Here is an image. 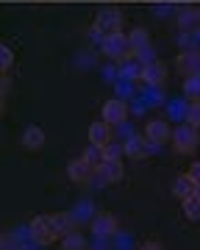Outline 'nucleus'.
I'll list each match as a JSON object with an SVG mask.
<instances>
[{
	"mask_svg": "<svg viewBox=\"0 0 200 250\" xmlns=\"http://www.w3.org/2000/svg\"><path fill=\"white\" fill-rule=\"evenodd\" d=\"M120 31H122V14H120V9H111V6L100 9L98 17H95V25H92V34L103 42L106 36L120 34Z\"/></svg>",
	"mask_w": 200,
	"mask_h": 250,
	"instance_id": "nucleus-1",
	"label": "nucleus"
},
{
	"mask_svg": "<svg viewBox=\"0 0 200 250\" xmlns=\"http://www.w3.org/2000/svg\"><path fill=\"white\" fill-rule=\"evenodd\" d=\"M28 231H31V239L37 242V245H50L53 239H59V231H56L53 225V214H37L28 225Z\"/></svg>",
	"mask_w": 200,
	"mask_h": 250,
	"instance_id": "nucleus-2",
	"label": "nucleus"
},
{
	"mask_svg": "<svg viewBox=\"0 0 200 250\" xmlns=\"http://www.w3.org/2000/svg\"><path fill=\"white\" fill-rule=\"evenodd\" d=\"M103 53L109 56V59H114V62H125V59H131V53H134V47H131V39H128L122 31L120 34H111L103 39Z\"/></svg>",
	"mask_w": 200,
	"mask_h": 250,
	"instance_id": "nucleus-3",
	"label": "nucleus"
},
{
	"mask_svg": "<svg viewBox=\"0 0 200 250\" xmlns=\"http://www.w3.org/2000/svg\"><path fill=\"white\" fill-rule=\"evenodd\" d=\"M198 128H192L189 123L186 125H178L173 131V147L178 153H192L195 150V145H198V134H195Z\"/></svg>",
	"mask_w": 200,
	"mask_h": 250,
	"instance_id": "nucleus-4",
	"label": "nucleus"
},
{
	"mask_svg": "<svg viewBox=\"0 0 200 250\" xmlns=\"http://www.w3.org/2000/svg\"><path fill=\"white\" fill-rule=\"evenodd\" d=\"M145 139L147 145H164L167 139H173V131H170V125L164 123V120H150V123L145 125Z\"/></svg>",
	"mask_w": 200,
	"mask_h": 250,
	"instance_id": "nucleus-5",
	"label": "nucleus"
},
{
	"mask_svg": "<svg viewBox=\"0 0 200 250\" xmlns=\"http://www.w3.org/2000/svg\"><path fill=\"white\" fill-rule=\"evenodd\" d=\"M100 114H103V120L109 125H120V123H125L128 120V106L122 103V100H106L103 103V108H100Z\"/></svg>",
	"mask_w": 200,
	"mask_h": 250,
	"instance_id": "nucleus-6",
	"label": "nucleus"
},
{
	"mask_svg": "<svg viewBox=\"0 0 200 250\" xmlns=\"http://www.w3.org/2000/svg\"><path fill=\"white\" fill-rule=\"evenodd\" d=\"M95 172H98V170H95L89 161L83 159V156H81V159H75V161H70V167H67V175H70L75 184H83V181H89Z\"/></svg>",
	"mask_w": 200,
	"mask_h": 250,
	"instance_id": "nucleus-7",
	"label": "nucleus"
},
{
	"mask_svg": "<svg viewBox=\"0 0 200 250\" xmlns=\"http://www.w3.org/2000/svg\"><path fill=\"white\" fill-rule=\"evenodd\" d=\"M111 128H114V125H109L106 120L92 123L89 125V142L92 145H100V147H106V145L111 142Z\"/></svg>",
	"mask_w": 200,
	"mask_h": 250,
	"instance_id": "nucleus-8",
	"label": "nucleus"
},
{
	"mask_svg": "<svg viewBox=\"0 0 200 250\" xmlns=\"http://www.w3.org/2000/svg\"><path fill=\"white\" fill-rule=\"evenodd\" d=\"M164 78H167L164 64H159V62H147L145 64V72H142V81H145V83H150V86H161Z\"/></svg>",
	"mask_w": 200,
	"mask_h": 250,
	"instance_id": "nucleus-9",
	"label": "nucleus"
},
{
	"mask_svg": "<svg viewBox=\"0 0 200 250\" xmlns=\"http://www.w3.org/2000/svg\"><path fill=\"white\" fill-rule=\"evenodd\" d=\"M22 145H25L28 150H39L45 145V131L39 125H28L25 131H22Z\"/></svg>",
	"mask_w": 200,
	"mask_h": 250,
	"instance_id": "nucleus-10",
	"label": "nucleus"
},
{
	"mask_svg": "<svg viewBox=\"0 0 200 250\" xmlns=\"http://www.w3.org/2000/svg\"><path fill=\"white\" fill-rule=\"evenodd\" d=\"M117 231V220L111 214H100L95 223H92V233L95 236H111V233Z\"/></svg>",
	"mask_w": 200,
	"mask_h": 250,
	"instance_id": "nucleus-11",
	"label": "nucleus"
},
{
	"mask_svg": "<svg viewBox=\"0 0 200 250\" xmlns=\"http://www.w3.org/2000/svg\"><path fill=\"white\" fill-rule=\"evenodd\" d=\"M173 195L178 197V200H186V197L195 195V181L189 178V175H181V178L173 184Z\"/></svg>",
	"mask_w": 200,
	"mask_h": 250,
	"instance_id": "nucleus-12",
	"label": "nucleus"
},
{
	"mask_svg": "<svg viewBox=\"0 0 200 250\" xmlns=\"http://www.w3.org/2000/svg\"><path fill=\"white\" fill-rule=\"evenodd\" d=\"M98 172H100L106 181H120V178H122V161H120V159L103 161V167H100Z\"/></svg>",
	"mask_w": 200,
	"mask_h": 250,
	"instance_id": "nucleus-13",
	"label": "nucleus"
},
{
	"mask_svg": "<svg viewBox=\"0 0 200 250\" xmlns=\"http://www.w3.org/2000/svg\"><path fill=\"white\" fill-rule=\"evenodd\" d=\"M178 70L189 72V75H198V72H200V56H198V53H183V56H178Z\"/></svg>",
	"mask_w": 200,
	"mask_h": 250,
	"instance_id": "nucleus-14",
	"label": "nucleus"
},
{
	"mask_svg": "<svg viewBox=\"0 0 200 250\" xmlns=\"http://www.w3.org/2000/svg\"><path fill=\"white\" fill-rule=\"evenodd\" d=\"M83 159L89 161L95 170H100V167H103V161H106V153H103V147H100V145H92L89 142V147L83 150Z\"/></svg>",
	"mask_w": 200,
	"mask_h": 250,
	"instance_id": "nucleus-15",
	"label": "nucleus"
},
{
	"mask_svg": "<svg viewBox=\"0 0 200 250\" xmlns=\"http://www.w3.org/2000/svg\"><path fill=\"white\" fill-rule=\"evenodd\" d=\"M128 39H131V47H134V53H137V50H147V45H150V36H147L145 28H134V31L128 34Z\"/></svg>",
	"mask_w": 200,
	"mask_h": 250,
	"instance_id": "nucleus-16",
	"label": "nucleus"
},
{
	"mask_svg": "<svg viewBox=\"0 0 200 250\" xmlns=\"http://www.w3.org/2000/svg\"><path fill=\"white\" fill-rule=\"evenodd\" d=\"M145 142L147 139H142V136H128V142L122 145V147H125V156L142 159V156H145Z\"/></svg>",
	"mask_w": 200,
	"mask_h": 250,
	"instance_id": "nucleus-17",
	"label": "nucleus"
},
{
	"mask_svg": "<svg viewBox=\"0 0 200 250\" xmlns=\"http://www.w3.org/2000/svg\"><path fill=\"white\" fill-rule=\"evenodd\" d=\"M61 250H86V239H83V233L73 231V233H67V236H61Z\"/></svg>",
	"mask_w": 200,
	"mask_h": 250,
	"instance_id": "nucleus-18",
	"label": "nucleus"
},
{
	"mask_svg": "<svg viewBox=\"0 0 200 250\" xmlns=\"http://www.w3.org/2000/svg\"><path fill=\"white\" fill-rule=\"evenodd\" d=\"M183 95L189 100H200V72L198 75H189L183 81Z\"/></svg>",
	"mask_w": 200,
	"mask_h": 250,
	"instance_id": "nucleus-19",
	"label": "nucleus"
},
{
	"mask_svg": "<svg viewBox=\"0 0 200 250\" xmlns=\"http://www.w3.org/2000/svg\"><path fill=\"white\" fill-rule=\"evenodd\" d=\"M53 225L56 231H59V236H67V233H73V217L70 214H53Z\"/></svg>",
	"mask_w": 200,
	"mask_h": 250,
	"instance_id": "nucleus-20",
	"label": "nucleus"
},
{
	"mask_svg": "<svg viewBox=\"0 0 200 250\" xmlns=\"http://www.w3.org/2000/svg\"><path fill=\"white\" fill-rule=\"evenodd\" d=\"M186 123L192 128H200V100H189V106H186Z\"/></svg>",
	"mask_w": 200,
	"mask_h": 250,
	"instance_id": "nucleus-21",
	"label": "nucleus"
},
{
	"mask_svg": "<svg viewBox=\"0 0 200 250\" xmlns=\"http://www.w3.org/2000/svg\"><path fill=\"white\" fill-rule=\"evenodd\" d=\"M183 214L189 217V220H200V200L195 195L183 200Z\"/></svg>",
	"mask_w": 200,
	"mask_h": 250,
	"instance_id": "nucleus-22",
	"label": "nucleus"
},
{
	"mask_svg": "<svg viewBox=\"0 0 200 250\" xmlns=\"http://www.w3.org/2000/svg\"><path fill=\"white\" fill-rule=\"evenodd\" d=\"M0 250H22V245L17 242V233L6 231L3 236H0Z\"/></svg>",
	"mask_w": 200,
	"mask_h": 250,
	"instance_id": "nucleus-23",
	"label": "nucleus"
},
{
	"mask_svg": "<svg viewBox=\"0 0 200 250\" xmlns=\"http://www.w3.org/2000/svg\"><path fill=\"white\" fill-rule=\"evenodd\" d=\"M200 22V14L198 11H183L181 17H178V25L183 28V31H189V28H195Z\"/></svg>",
	"mask_w": 200,
	"mask_h": 250,
	"instance_id": "nucleus-24",
	"label": "nucleus"
},
{
	"mask_svg": "<svg viewBox=\"0 0 200 250\" xmlns=\"http://www.w3.org/2000/svg\"><path fill=\"white\" fill-rule=\"evenodd\" d=\"M11 64H14V53H11V47H0V70L9 72Z\"/></svg>",
	"mask_w": 200,
	"mask_h": 250,
	"instance_id": "nucleus-25",
	"label": "nucleus"
},
{
	"mask_svg": "<svg viewBox=\"0 0 200 250\" xmlns=\"http://www.w3.org/2000/svg\"><path fill=\"white\" fill-rule=\"evenodd\" d=\"M103 153H106V161H111V159H120V156L125 153V147H120V145L109 142L106 147H103Z\"/></svg>",
	"mask_w": 200,
	"mask_h": 250,
	"instance_id": "nucleus-26",
	"label": "nucleus"
},
{
	"mask_svg": "<svg viewBox=\"0 0 200 250\" xmlns=\"http://www.w3.org/2000/svg\"><path fill=\"white\" fill-rule=\"evenodd\" d=\"M186 175H189V178L195 181V184H200V161H195V164H192V167H189V172H186Z\"/></svg>",
	"mask_w": 200,
	"mask_h": 250,
	"instance_id": "nucleus-27",
	"label": "nucleus"
},
{
	"mask_svg": "<svg viewBox=\"0 0 200 250\" xmlns=\"http://www.w3.org/2000/svg\"><path fill=\"white\" fill-rule=\"evenodd\" d=\"M142 250H164V248L159 245V242H145V245H142Z\"/></svg>",
	"mask_w": 200,
	"mask_h": 250,
	"instance_id": "nucleus-28",
	"label": "nucleus"
},
{
	"mask_svg": "<svg viewBox=\"0 0 200 250\" xmlns=\"http://www.w3.org/2000/svg\"><path fill=\"white\" fill-rule=\"evenodd\" d=\"M195 197L200 200V184H195Z\"/></svg>",
	"mask_w": 200,
	"mask_h": 250,
	"instance_id": "nucleus-29",
	"label": "nucleus"
}]
</instances>
